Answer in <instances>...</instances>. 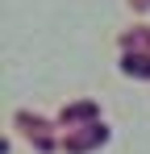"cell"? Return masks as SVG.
Wrapping results in <instances>:
<instances>
[{
	"instance_id": "7a4b0ae2",
	"label": "cell",
	"mask_w": 150,
	"mask_h": 154,
	"mask_svg": "<svg viewBox=\"0 0 150 154\" xmlns=\"http://www.w3.org/2000/svg\"><path fill=\"white\" fill-rule=\"evenodd\" d=\"M83 117H96V104H75V108L63 112V121H67V125H71V121H83Z\"/></svg>"
},
{
	"instance_id": "3957f363",
	"label": "cell",
	"mask_w": 150,
	"mask_h": 154,
	"mask_svg": "<svg viewBox=\"0 0 150 154\" xmlns=\"http://www.w3.org/2000/svg\"><path fill=\"white\" fill-rule=\"evenodd\" d=\"M133 4H138V8H146V4H150V0H133Z\"/></svg>"
},
{
	"instance_id": "6da1fadb",
	"label": "cell",
	"mask_w": 150,
	"mask_h": 154,
	"mask_svg": "<svg viewBox=\"0 0 150 154\" xmlns=\"http://www.w3.org/2000/svg\"><path fill=\"white\" fill-rule=\"evenodd\" d=\"M108 133H104V125H88V133H79V137H67L63 146L67 150H88V146H96V142H104Z\"/></svg>"
}]
</instances>
